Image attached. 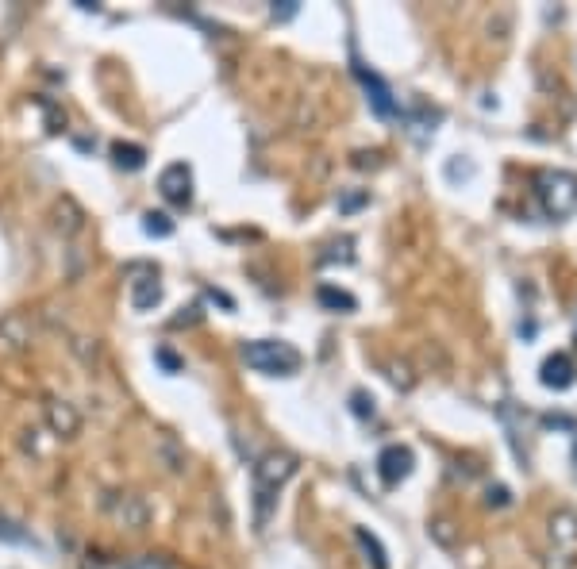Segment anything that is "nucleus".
Segmentation results:
<instances>
[{"instance_id":"obj_1","label":"nucleus","mask_w":577,"mask_h":569,"mask_svg":"<svg viewBox=\"0 0 577 569\" xmlns=\"http://www.w3.org/2000/svg\"><path fill=\"white\" fill-rule=\"evenodd\" d=\"M293 473H297V458L289 450H270V454H262L254 462L251 481H254V523L258 527H266V520H270V512H274L277 504V493L285 489V481Z\"/></svg>"},{"instance_id":"obj_2","label":"nucleus","mask_w":577,"mask_h":569,"mask_svg":"<svg viewBox=\"0 0 577 569\" xmlns=\"http://www.w3.org/2000/svg\"><path fill=\"white\" fill-rule=\"evenodd\" d=\"M535 200H539L547 220H570L577 212V174H570V170L535 174Z\"/></svg>"},{"instance_id":"obj_3","label":"nucleus","mask_w":577,"mask_h":569,"mask_svg":"<svg viewBox=\"0 0 577 569\" xmlns=\"http://www.w3.org/2000/svg\"><path fill=\"white\" fill-rule=\"evenodd\" d=\"M243 362L266 377H293L301 370V350L285 339H254L243 347Z\"/></svg>"},{"instance_id":"obj_4","label":"nucleus","mask_w":577,"mask_h":569,"mask_svg":"<svg viewBox=\"0 0 577 569\" xmlns=\"http://www.w3.org/2000/svg\"><path fill=\"white\" fill-rule=\"evenodd\" d=\"M551 569H574L577 566V512L558 508L551 516Z\"/></svg>"},{"instance_id":"obj_5","label":"nucleus","mask_w":577,"mask_h":569,"mask_svg":"<svg viewBox=\"0 0 577 569\" xmlns=\"http://www.w3.org/2000/svg\"><path fill=\"white\" fill-rule=\"evenodd\" d=\"M354 77H358V85H362V93H366V100H370V108H374L381 120H393L401 108H397V97H393V89L381 81V74H374L370 66H362L358 58L351 62Z\"/></svg>"},{"instance_id":"obj_6","label":"nucleus","mask_w":577,"mask_h":569,"mask_svg":"<svg viewBox=\"0 0 577 569\" xmlns=\"http://www.w3.org/2000/svg\"><path fill=\"white\" fill-rule=\"evenodd\" d=\"M412 466H416V454L401 443L385 446V450L377 454V477H381L385 489H397L404 477L412 473Z\"/></svg>"},{"instance_id":"obj_7","label":"nucleus","mask_w":577,"mask_h":569,"mask_svg":"<svg viewBox=\"0 0 577 569\" xmlns=\"http://www.w3.org/2000/svg\"><path fill=\"white\" fill-rule=\"evenodd\" d=\"M158 193L170 200L174 208H189L193 204V170L185 162H170L162 177H158Z\"/></svg>"},{"instance_id":"obj_8","label":"nucleus","mask_w":577,"mask_h":569,"mask_svg":"<svg viewBox=\"0 0 577 569\" xmlns=\"http://www.w3.org/2000/svg\"><path fill=\"white\" fill-rule=\"evenodd\" d=\"M539 381H543V389H554V393H562V389H570L577 381V366L570 354H551L543 366H539Z\"/></svg>"},{"instance_id":"obj_9","label":"nucleus","mask_w":577,"mask_h":569,"mask_svg":"<svg viewBox=\"0 0 577 569\" xmlns=\"http://www.w3.org/2000/svg\"><path fill=\"white\" fill-rule=\"evenodd\" d=\"M158 304H162V281L158 277H139L131 285V308L135 312H151Z\"/></svg>"},{"instance_id":"obj_10","label":"nucleus","mask_w":577,"mask_h":569,"mask_svg":"<svg viewBox=\"0 0 577 569\" xmlns=\"http://www.w3.org/2000/svg\"><path fill=\"white\" fill-rule=\"evenodd\" d=\"M47 420H51L54 435H77V427H81L74 404H66V400H51L47 404Z\"/></svg>"},{"instance_id":"obj_11","label":"nucleus","mask_w":577,"mask_h":569,"mask_svg":"<svg viewBox=\"0 0 577 569\" xmlns=\"http://www.w3.org/2000/svg\"><path fill=\"white\" fill-rule=\"evenodd\" d=\"M112 162H116L120 170H127V174H135V170L147 166V150L135 147V143H116V147H112Z\"/></svg>"},{"instance_id":"obj_12","label":"nucleus","mask_w":577,"mask_h":569,"mask_svg":"<svg viewBox=\"0 0 577 569\" xmlns=\"http://www.w3.org/2000/svg\"><path fill=\"white\" fill-rule=\"evenodd\" d=\"M112 512L124 520V527H135V531L147 523V508H143V500L131 496V493H124V504H112Z\"/></svg>"},{"instance_id":"obj_13","label":"nucleus","mask_w":577,"mask_h":569,"mask_svg":"<svg viewBox=\"0 0 577 569\" xmlns=\"http://www.w3.org/2000/svg\"><path fill=\"white\" fill-rule=\"evenodd\" d=\"M354 543L362 546L366 562H370L374 569H389V558H385V550H381V543H377V539L370 535V531H366V527H358V531H354Z\"/></svg>"},{"instance_id":"obj_14","label":"nucleus","mask_w":577,"mask_h":569,"mask_svg":"<svg viewBox=\"0 0 577 569\" xmlns=\"http://www.w3.org/2000/svg\"><path fill=\"white\" fill-rule=\"evenodd\" d=\"M316 297H320V304H324V308H335V312H339V308H343V312H354V308H358V300H354L351 293H343V289H331V285H320V293H316Z\"/></svg>"},{"instance_id":"obj_15","label":"nucleus","mask_w":577,"mask_h":569,"mask_svg":"<svg viewBox=\"0 0 577 569\" xmlns=\"http://www.w3.org/2000/svg\"><path fill=\"white\" fill-rule=\"evenodd\" d=\"M143 231L154 235V239H170V235H174V220H170L166 212H147V216H143Z\"/></svg>"},{"instance_id":"obj_16","label":"nucleus","mask_w":577,"mask_h":569,"mask_svg":"<svg viewBox=\"0 0 577 569\" xmlns=\"http://www.w3.org/2000/svg\"><path fill=\"white\" fill-rule=\"evenodd\" d=\"M0 539H4V543H24V546L35 543V539H31V531H24L20 523L4 520V516H0Z\"/></svg>"},{"instance_id":"obj_17","label":"nucleus","mask_w":577,"mask_h":569,"mask_svg":"<svg viewBox=\"0 0 577 569\" xmlns=\"http://www.w3.org/2000/svg\"><path fill=\"white\" fill-rule=\"evenodd\" d=\"M351 412L358 416V420H374V400L366 393H354L351 396Z\"/></svg>"},{"instance_id":"obj_18","label":"nucleus","mask_w":577,"mask_h":569,"mask_svg":"<svg viewBox=\"0 0 577 569\" xmlns=\"http://www.w3.org/2000/svg\"><path fill=\"white\" fill-rule=\"evenodd\" d=\"M270 12H274V20H293V16H297V0H281Z\"/></svg>"},{"instance_id":"obj_19","label":"nucleus","mask_w":577,"mask_h":569,"mask_svg":"<svg viewBox=\"0 0 577 569\" xmlns=\"http://www.w3.org/2000/svg\"><path fill=\"white\" fill-rule=\"evenodd\" d=\"M512 496H508V489L504 485H497V489H489V504H497V508H504Z\"/></svg>"},{"instance_id":"obj_20","label":"nucleus","mask_w":577,"mask_h":569,"mask_svg":"<svg viewBox=\"0 0 577 569\" xmlns=\"http://www.w3.org/2000/svg\"><path fill=\"white\" fill-rule=\"evenodd\" d=\"M158 362H162L166 370H177V358L170 354V350H158Z\"/></svg>"},{"instance_id":"obj_21","label":"nucleus","mask_w":577,"mask_h":569,"mask_svg":"<svg viewBox=\"0 0 577 569\" xmlns=\"http://www.w3.org/2000/svg\"><path fill=\"white\" fill-rule=\"evenodd\" d=\"M574 462H577V443H574Z\"/></svg>"}]
</instances>
